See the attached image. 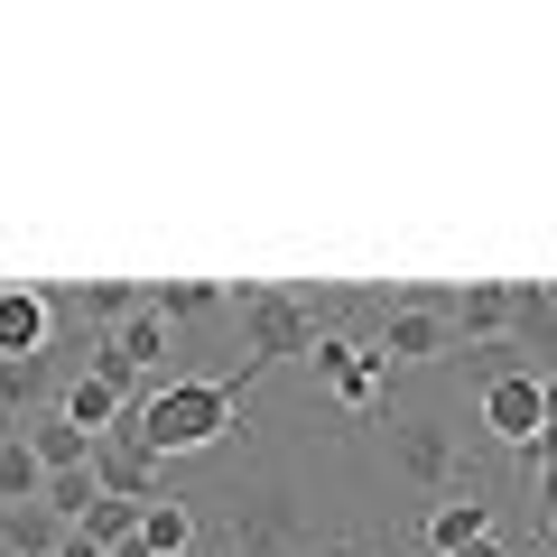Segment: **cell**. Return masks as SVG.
Returning a JSON list of instances; mask_svg holds the SVG:
<instances>
[{"label": "cell", "mask_w": 557, "mask_h": 557, "mask_svg": "<svg viewBox=\"0 0 557 557\" xmlns=\"http://www.w3.org/2000/svg\"><path fill=\"white\" fill-rule=\"evenodd\" d=\"M223 317H242V354L251 362H307L317 354V307L298 298V288H233V307Z\"/></svg>", "instance_id": "cell-2"}, {"label": "cell", "mask_w": 557, "mask_h": 557, "mask_svg": "<svg viewBox=\"0 0 557 557\" xmlns=\"http://www.w3.org/2000/svg\"><path fill=\"white\" fill-rule=\"evenodd\" d=\"M530 502L557 520V465H548V456H530Z\"/></svg>", "instance_id": "cell-21"}, {"label": "cell", "mask_w": 557, "mask_h": 557, "mask_svg": "<svg viewBox=\"0 0 557 557\" xmlns=\"http://www.w3.org/2000/svg\"><path fill=\"white\" fill-rule=\"evenodd\" d=\"M307 557H362V548H307Z\"/></svg>", "instance_id": "cell-26"}, {"label": "cell", "mask_w": 557, "mask_h": 557, "mask_svg": "<svg viewBox=\"0 0 557 557\" xmlns=\"http://www.w3.org/2000/svg\"><path fill=\"white\" fill-rule=\"evenodd\" d=\"M483 428L530 456V446H539V372H493V381H483Z\"/></svg>", "instance_id": "cell-6"}, {"label": "cell", "mask_w": 557, "mask_h": 557, "mask_svg": "<svg viewBox=\"0 0 557 557\" xmlns=\"http://www.w3.org/2000/svg\"><path fill=\"white\" fill-rule=\"evenodd\" d=\"M548 381H557V372H548Z\"/></svg>", "instance_id": "cell-29"}, {"label": "cell", "mask_w": 557, "mask_h": 557, "mask_svg": "<svg viewBox=\"0 0 557 557\" xmlns=\"http://www.w3.org/2000/svg\"><path fill=\"white\" fill-rule=\"evenodd\" d=\"M28 502H47V465L28 456L20 428H0V511H28Z\"/></svg>", "instance_id": "cell-15"}, {"label": "cell", "mask_w": 557, "mask_h": 557, "mask_svg": "<svg viewBox=\"0 0 557 557\" xmlns=\"http://www.w3.org/2000/svg\"><path fill=\"white\" fill-rule=\"evenodd\" d=\"M57 344V307L47 288H0V362H38Z\"/></svg>", "instance_id": "cell-8"}, {"label": "cell", "mask_w": 557, "mask_h": 557, "mask_svg": "<svg viewBox=\"0 0 557 557\" xmlns=\"http://www.w3.org/2000/svg\"><path fill=\"white\" fill-rule=\"evenodd\" d=\"M112 557H149V548H139V539H121V548H112Z\"/></svg>", "instance_id": "cell-25"}, {"label": "cell", "mask_w": 557, "mask_h": 557, "mask_svg": "<svg viewBox=\"0 0 557 557\" xmlns=\"http://www.w3.org/2000/svg\"><path fill=\"white\" fill-rule=\"evenodd\" d=\"M381 372H409V362H437L456 354V325H446V288H409V298L381 307Z\"/></svg>", "instance_id": "cell-3"}, {"label": "cell", "mask_w": 557, "mask_h": 557, "mask_svg": "<svg viewBox=\"0 0 557 557\" xmlns=\"http://www.w3.org/2000/svg\"><path fill=\"white\" fill-rule=\"evenodd\" d=\"M391 456H399V474L409 483H428V493H465V474H456V446H446V428H428V418H399L391 428Z\"/></svg>", "instance_id": "cell-5"}, {"label": "cell", "mask_w": 557, "mask_h": 557, "mask_svg": "<svg viewBox=\"0 0 557 557\" xmlns=\"http://www.w3.org/2000/svg\"><path fill=\"white\" fill-rule=\"evenodd\" d=\"M75 539H94V548H102V557H112V548H121V539H139V502H112V493H102V502H94V511H84V520H75Z\"/></svg>", "instance_id": "cell-19"}, {"label": "cell", "mask_w": 557, "mask_h": 557, "mask_svg": "<svg viewBox=\"0 0 557 557\" xmlns=\"http://www.w3.org/2000/svg\"><path fill=\"white\" fill-rule=\"evenodd\" d=\"M20 437H28V456H38L47 474H84V465H94V437H84V428H65L57 409L20 418Z\"/></svg>", "instance_id": "cell-12"}, {"label": "cell", "mask_w": 557, "mask_h": 557, "mask_svg": "<svg viewBox=\"0 0 557 557\" xmlns=\"http://www.w3.org/2000/svg\"><path fill=\"white\" fill-rule=\"evenodd\" d=\"M57 418H65V428H84V437H112L121 418H131V391H112V381L75 372V381L57 391Z\"/></svg>", "instance_id": "cell-10"}, {"label": "cell", "mask_w": 557, "mask_h": 557, "mask_svg": "<svg viewBox=\"0 0 557 557\" xmlns=\"http://www.w3.org/2000/svg\"><path fill=\"white\" fill-rule=\"evenodd\" d=\"M474 539H493V502L465 483V493H446L437 511H428V548L437 557H456V548H474Z\"/></svg>", "instance_id": "cell-11"}, {"label": "cell", "mask_w": 557, "mask_h": 557, "mask_svg": "<svg viewBox=\"0 0 557 557\" xmlns=\"http://www.w3.org/2000/svg\"><path fill=\"white\" fill-rule=\"evenodd\" d=\"M139 548H149V557H196V511H186L177 493L139 502Z\"/></svg>", "instance_id": "cell-14"}, {"label": "cell", "mask_w": 557, "mask_h": 557, "mask_svg": "<svg viewBox=\"0 0 557 557\" xmlns=\"http://www.w3.org/2000/svg\"><path fill=\"white\" fill-rule=\"evenodd\" d=\"M102 344H112V354H121V362H131V372H139V391H149V372H159V362H168V325L149 317V307H131V317H121V325H112V335H102Z\"/></svg>", "instance_id": "cell-16"}, {"label": "cell", "mask_w": 557, "mask_h": 557, "mask_svg": "<svg viewBox=\"0 0 557 557\" xmlns=\"http://www.w3.org/2000/svg\"><path fill=\"white\" fill-rule=\"evenodd\" d=\"M446 325L474 344H511V278H474V288H446Z\"/></svg>", "instance_id": "cell-9"}, {"label": "cell", "mask_w": 557, "mask_h": 557, "mask_svg": "<svg viewBox=\"0 0 557 557\" xmlns=\"http://www.w3.org/2000/svg\"><path fill=\"white\" fill-rule=\"evenodd\" d=\"M94 502H102V493H94V474H47V511H57L65 530H75V520L94 511Z\"/></svg>", "instance_id": "cell-20"}, {"label": "cell", "mask_w": 557, "mask_h": 557, "mask_svg": "<svg viewBox=\"0 0 557 557\" xmlns=\"http://www.w3.org/2000/svg\"><path fill=\"white\" fill-rule=\"evenodd\" d=\"M307 362H317V372L335 381V399H344V409H381V381H391V372H381V354H372V344L317 335V354H307Z\"/></svg>", "instance_id": "cell-7"}, {"label": "cell", "mask_w": 557, "mask_h": 557, "mask_svg": "<svg viewBox=\"0 0 557 557\" xmlns=\"http://www.w3.org/2000/svg\"><path fill=\"white\" fill-rule=\"evenodd\" d=\"M84 474H94V493H112V502H159L168 493V474H159V456H149V446L139 437H94V465H84Z\"/></svg>", "instance_id": "cell-4"}, {"label": "cell", "mask_w": 557, "mask_h": 557, "mask_svg": "<svg viewBox=\"0 0 557 557\" xmlns=\"http://www.w3.org/2000/svg\"><path fill=\"white\" fill-rule=\"evenodd\" d=\"M149 317L168 325V335H177V325H205V317H223V307H233V288H214V278H177V288H149Z\"/></svg>", "instance_id": "cell-13"}, {"label": "cell", "mask_w": 557, "mask_h": 557, "mask_svg": "<svg viewBox=\"0 0 557 557\" xmlns=\"http://www.w3.org/2000/svg\"><path fill=\"white\" fill-rule=\"evenodd\" d=\"M242 428V381H149L121 418V437H139L149 456H205Z\"/></svg>", "instance_id": "cell-1"}, {"label": "cell", "mask_w": 557, "mask_h": 557, "mask_svg": "<svg viewBox=\"0 0 557 557\" xmlns=\"http://www.w3.org/2000/svg\"><path fill=\"white\" fill-rule=\"evenodd\" d=\"M0 557H20V548H0Z\"/></svg>", "instance_id": "cell-28"}, {"label": "cell", "mask_w": 557, "mask_h": 557, "mask_svg": "<svg viewBox=\"0 0 557 557\" xmlns=\"http://www.w3.org/2000/svg\"><path fill=\"white\" fill-rule=\"evenodd\" d=\"M57 391H65V381H57V362H0V399H10V409H28V418H38V409H57Z\"/></svg>", "instance_id": "cell-17"}, {"label": "cell", "mask_w": 557, "mask_h": 557, "mask_svg": "<svg viewBox=\"0 0 557 557\" xmlns=\"http://www.w3.org/2000/svg\"><path fill=\"white\" fill-rule=\"evenodd\" d=\"M539 548H548V557H557V520H539Z\"/></svg>", "instance_id": "cell-24"}, {"label": "cell", "mask_w": 557, "mask_h": 557, "mask_svg": "<svg viewBox=\"0 0 557 557\" xmlns=\"http://www.w3.org/2000/svg\"><path fill=\"white\" fill-rule=\"evenodd\" d=\"M65 520L47 511V502H28V511H0V548H20V557H57Z\"/></svg>", "instance_id": "cell-18"}, {"label": "cell", "mask_w": 557, "mask_h": 557, "mask_svg": "<svg viewBox=\"0 0 557 557\" xmlns=\"http://www.w3.org/2000/svg\"><path fill=\"white\" fill-rule=\"evenodd\" d=\"M456 557H511V548H502V539H474V548H456Z\"/></svg>", "instance_id": "cell-23"}, {"label": "cell", "mask_w": 557, "mask_h": 557, "mask_svg": "<svg viewBox=\"0 0 557 557\" xmlns=\"http://www.w3.org/2000/svg\"><path fill=\"white\" fill-rule=\"evenodd\" d=\"M57 557H102V548H94V539H75V530H65V539H57Z\"/></svg>", "instance_id": "cell-22"}, {"label": "cell", "mask_w": 557, "mask_h": 557, "mask_svg": "<svg viewBox=\"0 0 557 557\" xmlns=\"http://www.w3.org/2000/svg\"><path fill=\"white\" fill-rule=\"evenodd\" d=\"M548 317H557V288H548Z\"/></svg>", "instance_id": "cell-27"}]
</instances>
